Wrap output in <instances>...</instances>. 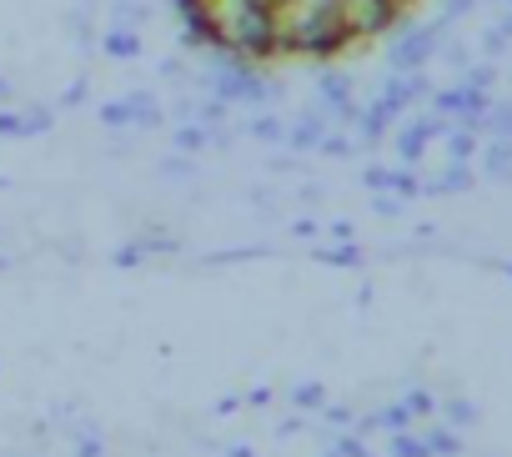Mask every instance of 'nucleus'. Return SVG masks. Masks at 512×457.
<instances>
[{"mask_svg": "<svg viewBox=\"0 0 512 457\" xmlns=\"http://www.w3.org/2000/svg\"><path fill=\"white\" fill-rule=\"evenodd\" d=\"M186 31L246 66H312L392 36L422 0H176Z\"/></svg>", "mask_w": 512, "mask_h": 457, "instance_id": "nucleus-1", "label": "nucleus"}]
</instances>
